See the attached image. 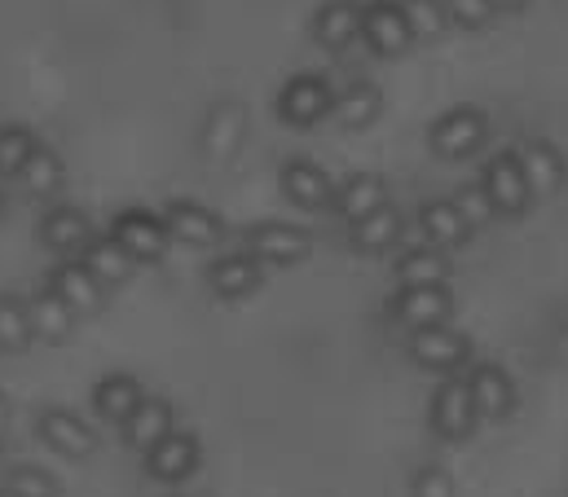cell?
Listing matches in <instances>:
<instances>
[{
	"label": "cell",
	"instance_id": "obj_1",
	"mask_svg": "<svg viewBox=\"0 0 568 497\" xmlns=\"http://www.w3.org/2000/svg\"><path fill=\"white\" fill-rule=\"evenodd\" d=\"M480 414L471 400V383L467 378H445L432 396V432L440 440H467L476 432Z\"/></svg>",
	"mask_w": 568,
	"mask_h": 497
},
{
	"label": "cell",
	"instance_id": "obj_2",
	"mask_svg": "<svg viewBox=\"0 0 568 497\" xmlns=\"http://www.w3.org/2000/svg\"><path fill=\"white\" fill-rule=\"evenodd\" d=\"M480 190L489 194V203H494V212H498V216H520V212L534 203L529 181H525V172H520V159H516V154H494V159L485 163Z\"/></svg>",
	"mask_w": 568,
	"mask_h": 497
},
{
	"label": "cell",
	"instance_id": "obj_3",
	"mask_svg": "<svg viewBox=\"0 0 568 497\" xmlns=\"http://www.w3.org/2000/svg\"><path fill=\"white\" fill-rule=\"evenodd\" d=\"M388 308H393V322L415 335V331H427V326H445L454 300H449L445 286H402Z\"/></svg>",
	"mask_w": 568,
	"mask_h": 497
},
{
	"label": "cell",
	"instance_id": "obj_4",
	"mask_svg": "<svg viewBox=\"0 0 568 497\" xmlns=\"http://www.w3.org/2000/svg\"><path fill=\"white\" fill-rule=\"evenodd\" d=\"M36 432H40V440H44L53 454H62V458H89V454L98 449L93 427H89L80 414L58 409V405H53V409H40Z\"/></svg>",
	"mask_w": 568,
	"mask_h": 497
},
{
	"label": "cell",
	"instance_id": "obj_5",
	"mask_svg": "<svg viewBox=\"0 0 568 497\" xmlns=\"http://www.w3.org/2000/svg\"><path fill=\"white\" fill-rule=\"evenodd\" d=\"M362 40L375 53L393 58V53H402L415 40V31H410V22H406V13H402L397 0H371L366 13H362Z\"/></svg>",
	"mask_w": 568,
	"mask_h": 497
},
{
	"label": "cell",
	"instance_id": "obj_6",
	"mask_svg": "<svg viewBox=\"0 0 568 497\" xmlns=\"http://www.w3.org/2000/svg\"><path fill=\"white\" fill-rule=\"evenodd\" d=\"M427 141H432V150L440 159H467L485 141V115L471 111V106H458V111H449V115H440L432 124Z\"/></svg>",
	"mask_w": 568,
	"mask_h": 497
},
{
	"label": "cell",
	"instance_id": "obj_7",
	"mask_svg": "<svg viewBox=\"0 0 568 497\" xmlns=\"http://www.w3.org/2000/svg\"><path fill=\"white\" fill-rule=\"evenodd\" d=\"M120 247L129 251L133 260H159L168 243H172V234H168V225H163V216H154V212H142V207H133V212H124L120 221H115V234H111Z\"/></svg>",
	"mask_w": 568,
	"mask_h": 497
},
{
	"label": "cell",
	"instance_id": "obj_8",
	"mask_svg": "<svg viewBox=\"0 0 568 497\" xmlns=\"http://www.w3.org/2000/svg\"><path fill=\"white\" fill-rule=\"evenodd\" d=\"M331 106H335V93L317 75H295L278 93V115H283L286 124H317L322 115H331Z\"/></svg>",
	"mask_w": 568,
	"mask_h": 497
},
{
	"label": "cell",
	"instance_id": "obj_9",
	"mask_svg": "<svg viewBox=\"0 0 568 497\" xmlns=\"http://www.w3.org/2000/svg\"><path fill=\"white\" fill-rule=\"evenodd\" d=\"M516 159H520V172H525L534 199H556L565 190V159H560V150L551 141H538L534 136V141L520 145Z\"/></svg>",
	"mask_w": 568,
	"mask_h": 497
},
{
	"label": "cell",
	"instance_id": "obj_10",
	"mask_svg": "<svg viewBox=\"0 0 568 497\" xmlns=\"http://www.w3.org/2000/svg\"><path fill=\"white\" fill-rule=\"evenodd\" d=\"M163 225L172 239H181L185 247H216L221 243V216L203 203H190V199H176L168 203L163 212Z\"/></svg>",
	"mask_w": 568,
	"mask_h": 497
},
{
	"label": "cell",
	"instance_id": "obj_11",
	"mask_svg": "<svg viewBox=\"0 0 568 497\" xmlns=\"http://www.w3.org/2000/svg\"><path fill=\"white\" fill-rule=\"evenodd\" d=\"M471 344L467 335L449 331V326H427V331H415L410 335V357L424 366V371H458L467 362Z\"/></svg>",
	"mask_w": 568,
	"mask_h": 497
},
{
	"label": "cell",
	"instance_id": "obj_12",
	"mask_svg": "<svg viewBox=\"0 0 568 497\" xmlns=\"http://www.w3.org/2000/svg\"><path fill=\"white\" fill-rule=\"evenodd\" d=\"M145 467H150L154 480L181 485V480L194 476V467H199V440H194L190 432H172V436H163V440L145 454Z\"/></svg>",
	"mask_w": 568,
	"mask_h": 497
},
{
	"label": "cell",
	"instance_id": "obj_13",
	"mask_svg": "<svg viewBox=\"0 0 568 497\" xmlns=\"http://www.w3.org/2000/svg\"><path fill=\"white\" fill-rule=\"evenodd\" d=\"M283 194L295 207L313 212V207L335 203V181H331L326 168H317L308 159H291V163H283Z\"/></svg>",
	"mask_w": 568,
	"mask_h": 497
},
{
	"label": "cell",
	"instance_id": "obj_14",
	"mask_svg": "<svg viewBox=\"0 0 568 497\" xmlns=\"http://www.w3.org/2000/svg\"><path fill=\"white\" fill-rule=\"evenodd\" d=\"M247 247L256 260H274V264H295L308 255V234L300 225L286 221H265L256 230H247Z\"/></svg>",
	"mask_w": 568,
	"mask_h": 497
},
{
	"label": "cell",
	"instance_id": "obj_15",
	"mask_svg": "<svg viewBox=\"0 0 568 497\" xmlns=\"http://www.w3.org/2000/svg\"><path fill=\"white\" fill-rule=\"evenodd\" d=\"M362 13H366V4H357V0H331V4H322L317 18H313L317 44L322 49H335V53L348 49L362 36Z\"/></svg>",
	"mask_w": 568,
	"mask_h": 497
},
{
	"label": "cell",
	"instance_id": "obj_16",
	"mask_svg": "<svg viewBox=\"0 0 568 497\" xmlns=\"http://www.w3.org/2000/svg\"><path fill=\"white\" fill-rule=\"evenodd\" d=\"M49 291L75 313V317H84V313H98L102 308V282L89 273V264H80V260H71V264H62L58 273H53V282H49Z\"/></svg>",
	"mask_w": 568,
	"mask_h": 497
},
{
	"label": "cell",
	"instance_id": "obj_17",
	"mask_svg": "<svg viewBox=\"0 0 568 497\" xmlns=\"http://www.w3.org/2000/svg\"><path fill=\"white\" fill-rule=\"evenodd\" d=\"M467 383H471V400H476V414H480V418L498 423V418L511 414V405H516V383H511V374L503 371V366H476Z\"/></svg>",
	"mask_w": 568,
	"mask_h": 497
},
{
	"label": "cell",
	"instance_id": "obj_18",
	"mask_svg": "<svg viewBox=\"0 0 568 497\" xmlns=\"http://www.w3.org/2000/svg\"><path fill=\"white\" fill-rule=\"evenodd\" d=\"M243 132H247V111L239 102H221L207 115V124H203V150H207V159H216V163L234 159L239 145H243Z\"/></svg>",
	"mask_w": 568,
	"mask_h": 497
},
{
	"label": "cell",
	"instance_id": "obj_19",
	"mask_svg": "<svg viewBox=\"0 0 568 497\" xmlns=\"http://www.w3.org/2000/svg\"><path fill=\"white\" fill-rule=\"evenodd\" d=\"M335 207H339V216L344 221H366V216H375L379 207H388V185H384V176H375V172H357V176H348L339 190H335Z\"/></svg>",
	"mask_w": 568,
	"mask_h": 497
},
{
	"label": "cell",
	"instance_id": "obj_20",
	"mask_svg": "<svg viewBox=\"0 0 568 497\" xmlns=\"http://www.w3.org/2000/svg\"><path fill=\"white\" fill-rule=\"evenodd\" d=\"M145 400V387L133 378V374H106L98 387H93V409L106 418V423H129L133 409Z\"/></svg>",
	"mask_w": 568,
	"mask_h": 497
},
{
	"label": "cell",
	"instance_id": "obj_21",
	"mask_svg": "<svg viewBox=\"0 0 568 497\" xmlns=\"http://www.w3.org/2000/svg\"><path fill=\"white\" fill-rule=\"evenodd\" d=\"M419 230H424V239L432 247H463L467 234H471V225L463 221L454 199H427L419 207Z\"/></svg>",
	"mask_w": 568,
	"mask_h": 497
},
{
	"label": "cell",
	"instance_id": "obj_22",
	"mask_svg": "<svg viewBox=\"0 0 568 497\" xmlns=\"http://www.w3.org/2000/svg\"><path fill=\"white\" fill-rule=\"evenodd\" d=\"M176 427H172V405L168 400H159V396H145L142 405L133 409V418L124 423V440L138 449V454H150L163 436H172Z\"/></svg>",
	"mask_w": 568,
	"mask_h": 497
},
{
	"label": "cell",
	"instance_id": "obj_23",
	"mask_svg": "<svg viewBox=\"0 0 568 497\" xmlns=\"http://www.w3.org/2000/svg\"><path fill=\"white\" fill-rule=\"evenodd\" d=\"M27 317H31L36 339H44V344H62V339L75 331V313H71L53 291H36L31 304H27Z\"/></svg>",
	"mask_w": 568,
	"mask_h": 497
},
{
	"label": "cell",
	"instance_id": "obj_24",
	"mask_svg": "<svg viewBox=\"0 0 568 497\" xmlns=\"http://www.w3.org/2000/svg\"><path fill=\"white\" fill-rule=\"evenodd\" d=\"M44 243L53 251H62V255H80V251H89V243H93V225L75 207H53L44 216Z\"/></svg>",
	"mask_w": 568,
	"mask_h": 497
},
{
	"label": "cell",
	"instance_id": "obj_25",
	"mask_svg": "<svg viewBox=\"0 0 568 497\" xmlns=\"http://www.w3.org/2000/svg\"><path fill=\"white\" fill-rule=\"evenodd\" d=\"M261 286V264L256 255H225L212 264V291L225 300H243Z\"/></svg>",
	"mask_w": 568,
	"mask_h": 497
},
{
	"label": "cell",
	"instance_id": "obj_26",
	"mask_svg": "<svg viewBox=\"0 0 568 497\" xmlns=\"http://www.w3.org/2000/svg\"><path fill=\"white\" fill-rule=\"evenodd\" d=\"M84 264H89V273L102 282V286H120V282H129L133 277V255L120 247L115 239H93L89 251H84Z\"/></svg>",
	"mask_w": 568,
	"mask_h": 497
},
{
	"label": "cell",
	"instance_id": "obj_27",
	"mask_svg": "<svg viewBox=\"0 0 568 497\" xmlns=\"http://www.w3.org/2000/svg\"><path fill=\"white\" fill-rule=\"evenodd\" d=\"M449 277V260L440 247H415L397 260V282L402 286H445Z\"/></svg>",
	"mask_w": 568,
	"mask_h": 497
},
{
	"label": "cell",
	"instance_id": "obj_28",
	"mask_svg": "<svg viewBox=\"0 0 568 497\" xmlns=\"http://www.w3.org/2000/svg\"><path fill=\"white\" fill-rule=\"evenodd\" d=\"M397 239H402V216H397V207H379L375 216H366V221L353 225V247L366 251V255L388 251Z\"/></svg>",
	"mask_w": 568,
	"mask_h": 497
},
{
	"label": "cell",
	"instance_id": "obj_29",
	"mask_svg": "<svg viewBox=\"0 0 568 497\" xmlns=\"http://www.w3.org/2000/svg\"><path fill=\"white\" fill-rule=\"evenodd\" d=\"M331 115L344 128H366L375 115H379V93L371 84H348L344 93H335V106Z\"/></svg>",
	"mask_w": 568,
	"mask_h": 497
},
{
	"label": "cell",
	"instance_id": "obj_30",
	"mask_svg": "<svg viewBox=\"0 0 568 497\" xmlns=\"http://www.w3.org/2000/svg\"><path fill=\"white\" fill-rule=\"evenodd\" d=\"M36 331H31V317H27V304L0 295V353H22L31 348Z\"/></svg>",
	"mask_w": 568,
	"mask_h": 497
},
{
	"label": "cell",
	"instance_id": "obj_31",
	"mask_svg": "<svg viewBox=\"0 0 568 497\" xmlns=\"http://www.w3.org/2000/svg\"><path fill=\"white\" fill-rule=\"evenodd\" d=\"M18 181L31 190V194H53L58 185H62V163H58V154L53 150H36L27 163H22V172H18Z\"/></svg>",
	"mask_w": 568,
	"mask_h": 497
},
{
	"label": "cell",
	"instance_id": "obj_32",
	"mask_svg": "<svg viewBox=\"0 0 568 497\" xmlns=\"http://www.w3.org/2000/svg\"><path fill=\"white\" fill-rule=\"evenodd\" d=\"M40 150V141L31 136V128H22V124H9V128H0V172H22V163L31 159Z\"/></svg>",
	"mask_w": 568,
	"mask_h": 497
},
{
	"label": "cell",
	"instance_id": "obj_33",
	"mask_svg": "<svg viewBox=\"0 0 568 497\" xmlns=\"http://www.w3.org/2000/svg\"><path fill=\"white\" fill-rule=\"evenodd\" d=\"M397 4H402V13H406L410 31L424 36V40H436V36L445 31V22H449L445 0H397Z\"/></svg>",
	"mask_w": 568,
	"mask_h": 497
},
{
	"label": "cell",
	"instance_id": "obj_34",
	"mask_svg": "<svg viewBox=\"0 0 568 497\" xmlns=\"http://www.w3.org/2000/svg\"><path fill=\"white\" fill-rule=\"evenodd\" d=\"M4 494L9 497H58V480L44 467H13L4 476Z\"/></svg>",
	"mask_w": 568,
	"mask_h": 497
},
{
	"label": "cell",
	"instance_id": "obj_35",
	"mask_svg": "<svg viewBox=\"0 0 568 497\" xmlns=\"http://www.w3.org/2000/svg\"><path fill=\"white\" fill-rule=\"evenodd\" d=\"M454 203H458V212H463V221H467L471 230H476V225H489V221L498 216V212H494V203H489V194H485L480 185H463Z\"/></svg>",
	"mask_w": 568,
	"mask_h": 497
},
{
	"label": "cell",
	"instance_id": "obj_36",
	"mask_svg": "<svg viewBox=\"0 0 568 497\" xmlns=\"http://www.w3.org/2000/svg\"><path fill=\"white\" fill-rule=\"evenodd\" d=\"M445 13H449L458 27H471V31H480V27H489V18H494V4H489V0H445Z\"/></svg>",
	"mask_w": 568,
	"mask_h": 497
},
{
	"label": "cell",
	"instance_id": "obj_37",
	"mask_svg": "<svg viewBox=\"0 0 568 497\" xmlns=\"http://www.w3.org/2000/svg\"><path fill=\"white\" fill-rule=\"evenodd\" d=\"M415 497H454V480L440 467H424L415 476Z\"/></svg>",
	"mask_w": 568,
	"mask_h": 497
},
{
	"label": "cell",
	"instance_id": "obj_38",
	"mask_svg": "<svg viewBox=\"0 0 568 497\" xmlns=\"http://www.w3.org/2000/svg\"><path fill=\"white\" fill-rule=\"evenodd\" d=\"M489 4H494V13H498V9H520L525 0H489Z\"/></svg>",
	"mask_w": 568,
	"mask_h": 497
},
{
	"label": "cell",
	"instance_id": "obj_39",
	"mask_svg": "<svg viewBox=\"0 0 568 497\" xmlns=\"http://www.w3.org/2000/svg\"><path fill=\"white\" fill-rule=\"evenodd\" d=\"M9 423V400H4V392H0V427Z\"/></svg>",
	"mask_w": 568,
	"mask_h": 497
}]
</instances>
